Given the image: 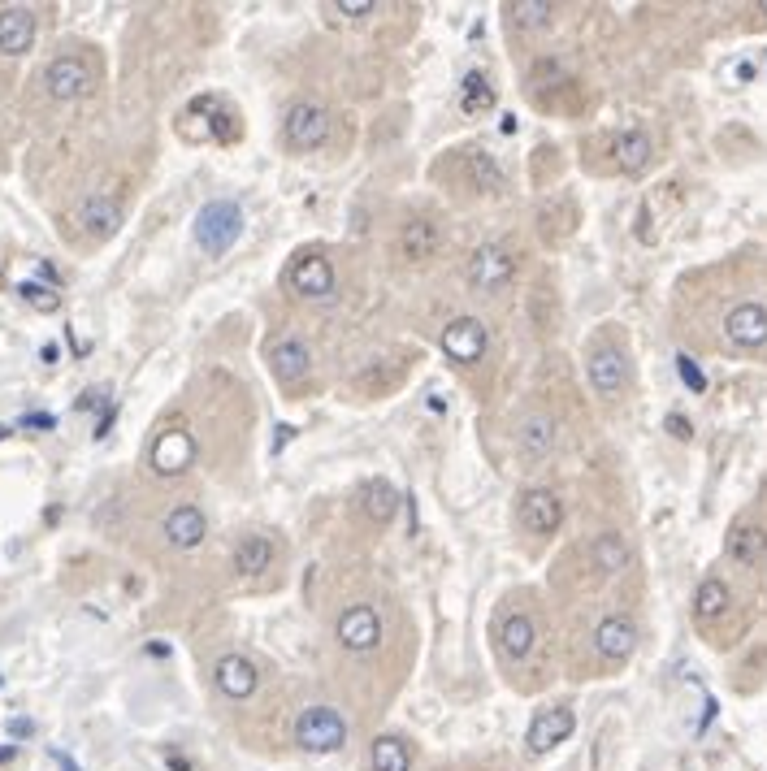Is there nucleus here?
Instances as JSON below:
<instances>
[{"mask_svg":"<svg viewBox=\"0 0 767 771\" xmlns=\"http://www.w3.org/2000/svg\"><path fill=\"white\" fill-rule=\"evenodd\" d=\"M468 286L481 295H499L503 286H512L516 282V273H520V256H516V247H507L503 239H486V243H477L473 247V256H468Z\"/></svg>","mask_w":767,"mask_h":771,"instance_id":"f257e3e1","label":"nucleus"},{"mask_svg":"<svg viewBox=\"0 0 767 771\" xmlns=\"http://www.w3.org/2000/svg\"><path fill=\"white\" fill-rule=\"evenodd\" d=\"M282 135H286V148H291V152H317L334 135V117L317 100H295L291 109H286Z\"/></svg>","mask_w":767,"mask_h":771,"instance_id":"f03ea898","label":"nucleus"},{"mask_svg":"<svg viewBox=\"0 0 767 771\" xmlns=\"http://www.w3.org/2000/svg\"><path fill=\"white\" fill-rule=\"evenodd\" d=\"M295 746L308 754H334L347 746V720L334 707H308L295 715Z\"/></svg>","mask_w":767,"mask_h":771,"instance_id":"7ed1b4c3","label":"nucleus"},{"mask_svg":"<svg viewBox=\"0 0 767 771\" xmlns=\"http://www.w3.org/2000/svg\"><path fill=\"white\" fill-rule=\"evenodd\" d=\"M239 234H243V213H239V204H230V200L204 204L200 217H195V243H200V252H208V256L230 252V247L239 243Z\"/></svg>","mask_w":767,"mask_h":771,"instance_id":"20e7f679","label":"nucleus"},{"mask_svg":"<svg viewBox=\"0 0 767 771\" xmlns=\"http://www.w3.org/2000/svg\"><path fill=\"white\" fill-rule=\"evenodd\" d=\"M334 637L347 655H373L382 646V616H377V607H369V603L347 607L334 624Z\"/></svg>","mask_w":767,"mask_h":771,"instance_id":"39448f33","label":"nucleus"},{"mask_svg":"<svg viewBox=\"0 0 767 771\" xmlns=\"http://www.w3.org/2000/svg\"><path fill=\"white\" fill-rule=\"evenodd\" d=\"M286 286H291L299 299L325 304V299H334V265L321 252H299L291 260V269H286Z\"/></svg>","mask_w":767,"mask_h":771,"instance_id":"423d86ee","label":"nucleus"},{"mask_svg":"<svg viewBox=\"0 0 767 771\" xmlns=\"http://www.w3.org/2000/svg\"><path fill=\"white\" fill-rule=\"evenodd\" d=\"M442 226L434 217H408L395 234V256L403 265H429L438 252H442Z\"/></svg>","mask_w":767,"mask_h":771,"instance_id":"0eeeda50","label":"nucleus"},{"mask_svg":"<svg viewBox=\"0 0 767 771\" xmlns=\"http://www.w3.org/2000/svg\"><path fill=\"white\" fill-rule=\"evenodd\" d=\"M516 516H520V525H525L533 538H555L559 525H564V503H559L555 490L529 486L525 494H520V503H516Z\"/></svg>","mask_w":767,"mask_h":771,"instance_id":"6e6552de","label":"nucleus"},{"mask_svg":"<svg viewBox=\"0 0 767 771\" xmlns=\"http://www.w3.org/2000/svg\"><path fill=\"white\" fill-rule=\"evenodd\" d=\"M148 460H152V473H156V477H178V473H187L191 460H195V438H191L182 425L165 429V434H156Z\"/></svg>","mask_w":767,"mask_h":771,"instance_id":"1a4fd4ad","label":"nucleus"},{"mask_svg":"<svg viewBox=\"0 0 767 771\" xmlns=\"http://www.w3.org/2000/svg\"><path fill=\"white\" fill-rule=\"evenodd\" d=\"M351 507H356V516H360L369 529H386L390 520H395V512H399V494H395V486H390V481L373 477V481H364V486L356 490Z\"/></svg>","mask_w":767,"mask_h":771,"instance_id":"9d476101","label":"nucleus"},{"mask_svg":"<svg viewBox=\"0 0 767 771\" xmlns=\"http://www.w3.org/2000/svg\"><path fill=\"white\" fill-rule=\"evenodd\" d=\"M559 447V434H555V421L546 412H529V416H520V425H516V451L525 455L529 464H542V460H551Z\"/></svg>","mask_w":767,"mask_h":771,"instance_id":"9b49d317","label":"nucleus"},{"mask_svg":"<svg viewBox=\"0 0 767 771\" xmlns=\"http://www.w3.org/2000/svg\"><path fill=\"white\" fill-rule=\"evenodd\" d=\"M486 343H490V334L477 317H460L442 330V351H447L455 364H477L486 356Z\"/></svg>","mask_w":767,"mask_h":771,"instance_id":"f8f14e48","label":"nucleus"},{"mask_svg":"<svg viewBox=\"0 0 767 771\" xmlns=\"http://www.w3.org/2000/svg\"><path fill=\"white\" fill-rule=\"evenodd\" d=\"M44 87H48V96H52V100H78V96H87V91H91V70H87V61H78V57H57V61H48Z\"/></svg>","mask_w":767,"mask_h":771,"instance_id":"ddd939ff","label":"nucleus"},{"mask_svg":"<svg viewBox=\"0 0 767 771\" xmlns=\"http://www.w3.org/2000/svg\"><path fill=\"white\" fill-rule=\"evenodd\" d=\"M585 373H590V386L603 399H616L620 390L629 386V360H624V351H616V347H598L590 356V364H585Z\"/></svg>","mask_w":767,"mask_h":771,"instance_id":"4468645a","label":"nucleus"},{"mask_svg":"<svg viewBox=\"0 0 767 771\" xmlns=\"http://www.w3.org/2000/svg\"><path fill=\"white\" fill-rule=\"evenodd\" d=\"M213 681H217V689H221L226 698L243 702V698H252V694H256L260 672H256V663L247 659V655H221V659H217V668H213Z\"/></svg>","mask_w":767,"mask_h":771,"instance_id":"2eb2a0df","label":"nucleus"},{"mask_svg":"<svg viewBox=\"0 0 767 771\" xmlns=\"http://www.w3.org/2000/svg\"><path fill=\"white\" fill-rule=\"evenodd\" d=\"M594 650L611 663H624L637 650V624L629 616H603L594 629Z\"/></svg>","mask_w":767,"mask_h":771,"instance_id":"dca6fc26","label":"nucleus"},{"mask_svg":"<svg viewBox=\"0 0 767 771\" xmlns=\"http://www.w3.org/2000/svg\"><path fill=\"white\" fill-rule=\"evenodd\" d=\"M572 728H577V715L568 707H551V711H538L529 724V754H546L555 750L559 741L572 737Z\"/></svg>","mask_w":767,"mask_h":771,"instance_id":"f3484780","label":"nucleus"},{"mask_svg":"<svg viewBox=\"0 0 767 771\" xmlns=\"http://www.w3.org/2000/svg\"><path fill=\"white\" fill-rule=\"evenodd\" d=\"M460 165H464V187L468 191H481V195H499L507 187L503 178V165L494 161L486 148H468L460 152Z\"/></svg>","mask_w":767,"mask_h":771,"instance_id":"a211bd4d","label":"nucleus"},{"mask_svg":"<svg viewBox=\"0 0 767 771\" xmlns=\"http://www.w3.org/2000/svg\"><path fill=\"white\" fill-rule=\"evenodd\" d=\"M204 533H208V520L195 503H178L174 512L165 516V542L178 546V551H195V546L204 542Z\"/></svg>","mask_w":767,"mask_h":771,"instance_id":"6ab92c4d","label":"nucleus"},{"mask_svg":"<svg viewBox=\"0 0 767 771\" xmlns=\"http://www.w3.org/2000/svg\"><path fill=\"white\" fill-rule=\"evenodd\" d=\"M724 334L737 347H763L767 343V308L763 304H737L724 317Z\"/></svg>","mask_w":767,"mask_h":771,"instance_id":"aec40b11","label":"nucleus"},{"mask_svg":"<svg viewBox=\"0 0 767 771\" xmlns=\"http://www.w3.org/2000/svg\"><path fill=\"white\" fill-rule=\"evenodd\" d=\"M31 44H35V13L22 5L0 9V52L22 57V52H31Z\"/></svg>","mask_w":767,"mask_h":771,"instance_id":"412c9836","label":"nucleus"},{"mask_svg":"<svg viewBox=\"0 0 767 771\" xmlns=\"http://www.w3.org/2000/svg\"><path fill=\"white\" fill-rule=\"evenodd\" d=\"M78 226L87 234H96V239H109V234L122 226V204L113 200V195L104 191H91L83 204H78Z\"/></svg>","mask_w":767,"mask_h":771,"instance_id":"4be33fe9","label":"nucleus"},{"mask_svg":"<svg viewBox=\"0 0 767 771\" xmlns=\"http://www.w3.org/2000/svg\"><path fill=\"white\" fill-rule=\"evenodd\" d=\"M494 637H499V655L507 663H520L533 650V642H538V633H533V620L525 616V611H512V616H503L499 620V629H494Z\"/></svg>","mask_w":767,"mask_h":771,"instance_id":"5701e85b","label":"nucleus"},{"mask_svg":"<svg viewBox=\"0 0 767 771\" xmlns=\"http://www.w3.org/2000/svg\"><path fill=\"white\" fill-rule=\"evenodd\" d=\"M269 364H273V373H278L282 386H295V382H304L308 377L312 356H308V347L299 343V338H278V343L269 347Z\"/></svg>","mask_w":767,"mask_h":771,"instance_id":"b1692460","label":"nucleus"},{"mask_svg":"<svg viewBox=\"0 0 767 771\" xmlns=\"http://www.w3.org/2000/svg\"><path fill=\"white\" fill-rule=\"evenodd\" d=\"M650 152H655V143H650V135H646L642 126L620 130L616 143H611V156H616V169H624V174H642V169L650 165Z\"/></svg>","mask_w":767,"mask_h":771,"instance_id":"393cba45","label":"nucleus"},{"mask_svg":"<svg viewBox=\"0 0 767 771\" xmlns=\"http://www.w3.org/2000/svg\"><path fill=\"white\" fill-rule=\"evenodd\" d=\"M577 226H581V213H577V204H572L568 195H559V200H551L538 213V230H542V239H551V243H564Z\"/></svg>","mask_w":767,"mask_h":771,"instance_id":"a878e982","label":"nucleus"},{"mask_svg":"<svg viewBox=\"0 0 767 771\" xmlns=\"http://www.w3.org/2000/svg\"><path fill=\"white\" fill-rule=\"evenodd\" d=\"M273 564V542L265 533H247V538L234 546V572L239 577H260V572H269Z\"/></svg>","mask_w":767,"mask_h":771,"instance_id":"bb28decb","label":"nucleus"},{"mask_svg":"<svg viewBox=\"0 0 767 771\" xmlns=\"http://www.w3.org/2000/svg\"><path fill=\"white\" fill-rule=\"evenodd\" d=\"M590 559H594V572L620 577V572L629 568V542H624L620 533H598L594 546H590Z\"/></svg>","mask_w":767,"mask_h":771,"instance_id":"cd10ccee","label":"nucleus"},{"mask_svg":"<svg viewBox=\"0 0 767 771\" xmlns=\"http://www.w3.org/2000/svg\"><path fill=\"white\" fill-rule=\"evenodd\" d=\"M369 767L373 771H412V746L395 733L377 737L369 746Z\"/></svg>","mask_w":767,"mask_h":771,"instance_id":"c85d7f7f","label":"nucleus"},{"mask_svg":"<svg viewBox=\"0 0 767 771\" xmlns=\"http://www.w3.org/2000/svg\"><path fill=\"white\" fill-rule=\"evenodd\" d=\"M191 117H204L208 130H204V139H221V143H230V139H239V117H230V113H221V104L213 96H200L187 109Z\"/></svg>","mask_w":767,"mask_h":771,"instance_id":"c756f323","label":"nucleus"},{"mask_svg":"<svg viewBox=\"0 0 767 771\" xmlns=\"http://www.w3.org/2000/svg\"><path fill=\"white\" fill-rule=\"evenodd\" d=\"M763 551H767V533L759 525H737L733 538H728V555H733L741 568H754L763 559Z\"/></svg>","mask_w":767,"mask_h":771,"instance_id":"7c9ffc66","label":"nucleus"},{"mask_svg":"<svg viewBox=\"0 0 767 771\" xmlns=\"http://www.w3.org/2000/svg\"><path fill=\"white\" fill-rule=\"evenodd\" d=\"M494 83H490V74L486 70H473L464 78V91H460V109L468 113V117H481V113H490L494 109Z\"/></svg>","mask_w":767,"mask_h":771,"instance_id":"2f4dec72","label":"nucleus"},{"mask_svg":"<svg viewBox=\"0 0 767 771\" xmlns=\"http://www.w3.org/2000/svg\"><path fill=\"white\" fill-rule=\"evenodd\" d=\"M728 607H733V594H728V585L720 577H707L698 585V594H694V616L698 620H715V616H724Z\"/></svg>","mask_w":767,"mask_h":771,"instance_id":"473e14b6","label":"nucleus"},{"mask_svg":"<svg viewBox=\"0 0 767 771\" xmlns=\"http://www.w3.org/2000/svg\"><path fill=\"white\" fill-rule=\"evenodd\" d=\"M507 22L520 26V31H542L551 22V5H542V0H516V5H507Z\"/></svg>","mask_w":767,"mask_h":771,"instance_id":"72a5a7b5","label":"nucleus"},{"mask_svg":"<svg viewBox=\"0 0 767 771\" xmlns=\"http://www.w3.org/2000/svg\"><path fill=\"white\" fill-rule=\"evenodd\" d=\"M18 295H22L35 312H57V308H61L57 286H48V282H22V286H18Z\"/></svg>","mask_w":767,"mask_h":771,"instance_id":"f704fd0d","label":"nucleus"},{"mask_svg":"<svg viewBox=\"0 0 767 771\" xmlns=\"http://www.w3.org/2000/svg\"><path fill=\"white\" fill-rule=\"evenodd\" d=\"M676 373H681V382L694 390V395H702V390H707V377H702V369L689 356H676Z\"/></svg>","mask_w":767,"mask_h":771,"instance_id":"c9c22d12","label":"nucleus"},{"mask_svg":"<svg viewBox=\"0 0 767 771\" xmlns=\"http://www.w3.org/2000/svg\"><path fill=\"white\" fill-rule=\"evenodd\" d=\"M334 13H343V18H360V13H373V0H343V5H334Z\"/></svg>","mask_w":767,"mask_h":771,"instance_id":"e433bc0d","label":"nucleus"},{"mask_svg":"<svg viewBox=\"0 0 767 771\" xmlns=\"http://www.w3.org/2000/svg\"><path fill=\"white\" fill-rule=\"evenodd\" d=\"M668 429H672V438H689V421H685V416H668Z\"/></svg>","mask_w":767,"mask_h":771,"instance_id":"4c0bfd02","label":"nucleus"},{"mask_svg":"<svg viewBox=\"0 0 767 771\" xmlns=\"http://www.w3.org/2000/svg\"><path fill=\"white\" fill-rule=\"evenodd\" d=\"M9 733H13V737H31V720H13Z\"/></svg>","mask_w":767,"mask_h":771,"instance_id":"58836bf2","label":"nucleus"},{"mask_svg":"<svg viewBox=\"0 0 767 771\" xmlns=\"http://www.w3.org/2000/svg\"><path fill=\"white\" fill-rule=\"evenodd\" d=\"M13 754H18V746H0V763H9Z\"/></svg>","mask_w":767,"mask_h":771,"instance_id":"ea45409f","label":"nucleus"},{"mask_svg":"<svg viewBox=\"0 0 767 771\" xmlns=\"http://www.w3.org/2000/svg\"><path fill=\"white\" fill-rule=\"evenodd\" d=\"M759 9H763V13H767V0H763V5H759Z\"/></svg>","mask_w":767,"mask_h":771,"instance_id":"a19ab883","label":"nucleus"},{"mask_svg":"<svg viewBox=\"0 0 767 771\" xmlns=\"http://www.w3.org/2000/svg\"><path fill=\"white\" fill-rule=\"evenodd\" d=\"M0 273H5V269H0Z\"/></svg>","mask_w":767,"mask_h":771,"instance_id":"79ce46f5","label":"nucleus"}]
</instances>
